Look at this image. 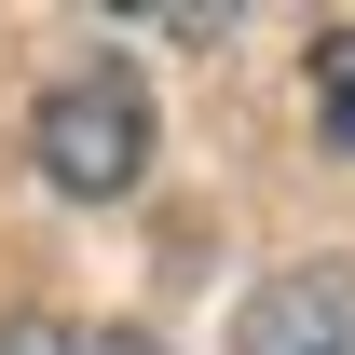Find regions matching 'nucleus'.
<instances>
[{
  "label": "nucleus",
  "instance_id": "obj_2",
  "mask_svg": "<svg viewBox=\"0 0 355 355\" xmlns=\"http://www.w3.org/2000/svg\"><path fill=\"white\" fill-rule=\"evenodd\" d=\"M232 355H355V260H287L246 287Z\"/></svg>",
  "mask_w": 355,
  "mask_h": 355
},
{
  "label": "nucleus",
  "instance_id": "obj_1",
  "mask_svg": "<svg viewBox=\"0 0 355 355\" xmlns=\"http://www.w3.org/2000/svg\"><path fill=\"white\" fill-rule=\"evenodd\" d=\"M28 150H42V178L69 205H123L137 178H150V96L123 69H69L42 96V123H28Z\"/></svg>",
  "mask_w": 355,
  "mask_h": 355
},
{
  "label": "nucleus",
  "instance_id": "obj_4",
  "mask_svg": "<svg viewBox=\"0 0 355 355\" xmlns=\"http://www.w3.org/2000/svg\"><path fill=\"white\" fill-rule=\"evenodd\" d=\"M55 355H150V342H123V328H83V342H55Z\"/></svg>",
  "mask_w": 355,
  "mask_h": 355
},
{
  "label": "nucleus",
  "instance_id": "obj_3",
  "mask_svg": "<svg viewBox=\"0 0 355 355\" xmlns=\"http://www.w3.org/2000/svg\"><path fill=\"white\" fill-rule=\"evenodd\" d=\"M314 110H328V150H355V28L314 42Z\"/></svg>",
  "mask_w": 355,
  "mask_h": 355
}]
</instances>
